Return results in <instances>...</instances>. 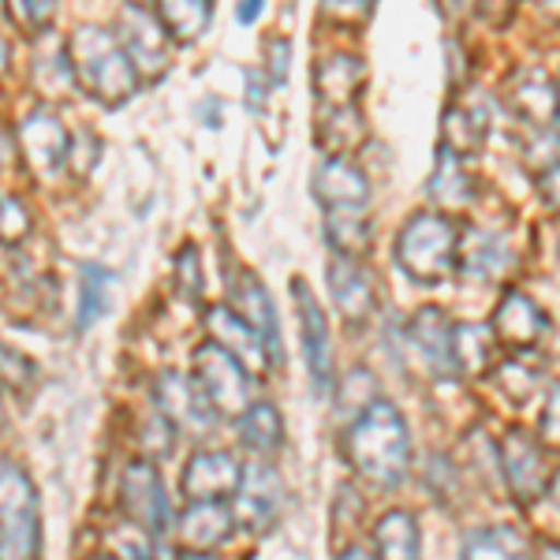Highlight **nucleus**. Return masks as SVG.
<instances>
[{
	"label": "nucleus",
	"mask_w": 560,
	"mask_h": 560,
	"mask_svg": "<svg viewBox=\"0 0 560 560\" xmlns=\"http://www.w3.org/2000/svg\"><path fill=\"white\" fill-rule=\"evenodd\" d=\"M478 12H482V20H490V23H509L512 0H478Z\"/></svg>",
	"instance_id": "47"
},
{
	"label": "nucleus",
	"mask_w": 560,
	"mask_h": 560,
	"mask_svg": "<svg viewBox=\"0 0 560 560\" xmlns=\"http://www.w3.org/2000/svg\"><path fill=\"white\" fill-rule=\"evenodd\" d=\"M34 382H38V366L26 355H20V351L0 345V385L12 388V393H26Z\"/></svg>",
	"instance_id": "38"
},
{
	"label": "nucleus",
	"mask_w": 560,
	"mask_h": 560,
	"mask_svg": "<svg viewBox=\"0 0 560 560\" xmlns=\"http://www.w3.org/2000/svg\"><path fill=\"white\" fill-rule=\"evenodd\" d=\"M236 530V512L224 501H191V509L179 516L176 538L184 549H198V553H210V549L224 546Z\"/></svg>",
	"instance_id": "22"
},
{
	"label": "nucleus",
	"mask_w": 560,
	"mask_h": 560,
	"mask_svg": "<svg viewBox=\"0 0 560 560\" xmlns=\"http://www.w3.org/2000/svg\"><path fill=\"white\" fill-rule=\"evenodd\" d=\"M191 363H195V382L206 393V400L213 404L217 415L240 419L250 408V374L221 345H213V340L198 345Z\"/></svg>",
	"instance_id": "5"
},
{
	"label": "nucleus",
	"mask_w": 560,
	"mask_h": 560,
	"mask_svg": "<svg viewBox=\"0 0 560 560\" xmlns=\"http://www.w3.org/2000/svg\"><path fill=\"white\" fill-rule=\"evenodd\" d=\"M366 90V65L351 52H329L314 65V94L325 108H351Z\"/></svg>",
	"instance_id": "21"
},
{
	"label": "nucleus",
	"mask_w": 560,
	"mask_h": 560,
	"mask_svg": "<svg viewBox=\"0 0 560 560\" xmlns=\"http://www.w3.org/2000/svg\"><path fill=\"white\" fill-rule=\"evenodd\" d=\"M535 4H538V12L546 15V20L560 23V0H535Z\"/></svg>",
	"instance_id": "52"
},
{
	"label": "nucleus",
	"mask_w": 560,
	"mask_h": 560,
	"mask_svg": "<svg viewBox=\"0 0 560 560\" xmlns=\"http://www.w3.org/2000/svg\"><path fill=\"white\" fill-rule=\"evenodd\" d=\"M504 105L527 124L530 131H541L546 124H553L557 116V83L538 68L520 71L504 90Z\"/></svg>",
	"instance_id": "23"
},
{
	"label": "nucleus",
	"mask_w": 560,
	"mask_h": 560,
	"mask_svg": "<svg viewBox=\"0 0 560 560\" xmlns=\"http://www.w3.org/2000/svg\"><path fill=\"white\" fill-rule=\"evenodd\" d=\"M128 4H147V0H128Z\"/></svg>",
	"instance_id": "59"
},
{
	"label": "nucleus",
	"mask_w": 560,
	"mask_h": 560,
	"mask_svg": "<svg viewBox=\"0 0 560 560\" xmlns=\"http://www.w3.org/2000/svg\"><path fill=\"white\" fill-rule=\"evenodd\" d=\"M158 20L176 45H195L213 23V0H158Z\"/></svg>",
	"instance_id": "29"
},
{
	"label": "nucleus",
	"mask_w": 560,
	"mask_h": 560,
	"mask_svg": "<svg viewBox=\"0 0 560 560\" xmlns=\"http://www.w3.org/2000/svg\"><path fill=\"white\" fill-rule=\"evenodd\" d=\"M8 161H12V139H8V131L0 128V173L8 168Z\"/></svg>",
	"instance_id": "53"
},
{
	"label": "nucleus",
	"mask_w": 560,
	"mask_h": 560,
	"mask_svg": "<svg viewBox=\"0 0 560 560\" xmlns=\"http://www.w3.org/2000/svg\"><path fill=\"white\" fill-rule=\"evenodd\" d=\"M337 560H377V553H374V549H366V546H348Z\"/></svg>",
	"instance_id": "51"
},
{
	"label": "nucleus",
	"mask_w": 560,
	"mask_h": 560,
	"mask_svg": "<svg viewBox=\"0 0 560 560\" xmlns=\"http://www.w3.org/2000/svg\"><path fill=\"white\" fill-rule=\"evenodd\" d=\"M370 385H374V374H370V370H363V366L351 370V374L345 377V385H340V393H337L340 408H348V404H351V411L363 415V411L370 408V404H366V400H359V388H370Z\"/></svg>",
	"instance_id": "45"
},
{
	"label": "nucleus",
	"mask_w": 560,
	"mask_h": 560,
	"mask_svg": "<svg viewBox=\"0 0 560 560\" xmlns=\"http://www.w3.org/2000/svg\"><path fill=\"white\" fill-rule=\"evenodd\" d=\"M546 329H549L546 311H541L527 292L509 288V292L501 295V303H497V311H493V332L504 348H512V351L535 348Z\"/></svg>",
	"instance_id": "19"
},
{
	"label": "nucleus",
	"mask_w": 560,
	"mask_h": 560,
	"mask_svg": "<svg viewBox=\"0 0 560 560\" xmlns=\"http://www.w3.org/2000/svg\"><path fill=\"white\" fill-rule=\"evenodd\" d=\"M15 142H20L23 161L34 168L38 176H57L60 168L68 165V150H71V135L65 131V124L52 113H31L15 131Z\"/></svg>",
	"instance_id": "13"
},
{
	"label": "nucleus",
	"mask_w": 560,
	"mask_h": 560,
	"mask_svg": "<svg viewBox=\"0 0 560 560\" xmlns=\"http://www.w3.org/2000/svg\"><path fill=\"white\" fill-rule=\"evenodd\" d=\"M139 445H142V456H147V459L168 456V453H173V445H176L173 422H168L161 411H153L150 419H147V427L139 430Z\"/></svg>",
	"instance_id": "39"
},
{
	"label": "nucleus",
	"mask_w": 560,
	"mask_h": 560,
	"mask_svg": "<svg viewBox=\"0 0 560 560\" xmlns=\"http://www.w3.org/2000/svg\"><path fill=\"white\" fill-rule=\"evenodd\" d=\"M427 191H430L433 202L441 206V213H445V210H464V206L475 202V176H471V168H467L464 161L441 150L438 153V168H433Z\"/></svg>",
	"instance_id": "27"
},
{
	"label": "nucleus",
	"mask_w": 560,
	"mask_h": 560,
	"mask_svg": "<svg viewBox=\"0 0 560 560\" xmlns=\"http://www.w3.org/2000/svg\"><path fill=\"white\" fill-rule=\"evenodd\" d=\"M113 557L116 560H153V546H150V535L142 527H135V523H128V527L113 530Z\"/></svg>",
	"instance_id": "41"
},
{
	"label": "nucleus",
	"mask_w": 560,
	"mask_h": 560,
	"mask_svg": "<svg viewBox=\"0 0 560 560\" xmlns=\"http://www.w3.org/2000/svg\"><path fill=\"white\" fill-rule=\"evenodd\" d=\"M464 560H530V541L516 527H482L464 538Z\"/></svg>",
	"instance_id": "33"
},
{
	"label": "nucleus",
	"mask_w": 560,
	"mask_h": 560,
	"mask_svg": "<svg viewBox=\"0 0 560 560\" xmlns=\"http://www.w3.org/2000/svg\"><path fill=\"white\" fill-rule=\"evenodd\" d=\"M232 512H236L240 527L255 530V535H269L277 527L280 512H284V482H280L277 467L266 456L243 467L240 490L232 497Z\"/></svg>",
	"instance_id": "8"
},
{
	"label": "nucleus",
	"mask_w": 560,
	"mask_h": 560,
	"mask_svg": "<svg viewBox=\"0 0 560 560\" xmlns=\"http://www.w3.org/2000/svg\"><path fill=\"white\" fill-rule=\"evenodd\" d=\"M322 236L337 258L363 261L370 255V247H374V229L359 213H329L322 224Z\"/></svg>",
	"instance_id": "31"
},
{
	"label": "nucleus",
	"mask_w": 560,
	"mask_h": 560,
	"mask_svg": "<svg viewBox=\"0 0 560 560\" xmlns=\"http://www.w3.org/2000/svg\"><path fill=\"white\" fill-rule=\"evenodd\" d=\"M120 504L128 512V523L142 527L150 538H161L168 527H173V504H168V493L161 486V475L153 467V459H131L124 467L120 478Z\"/></svg>",
	"instance_id": "7"
},
{
	"label": "nucleus",
	"mask_w": 560,
	"mask_h": 560,
	"mask_svg": "<svg viewBox=\"0 0 560 560\" xmlns=\"http://www.w3.org/2000/svg\"><path fill=\"white\" fill-rule=\"evenodd\" d=\"M42 557V512L31 475L0 456V560Z\"/></svg>",
	"instance_id": "4"
},
{
	"label": "nucleus",
	"mask_w": 560,
	"mask_h": 560,
	"mask_svg": "<svg viewBox=\"0 0 560 560\" xmlns=\"http://www.w3.org/2000/svg\"><path fill=\"white\" fill-rule=\"evenodd\" d=\"M486 131H490V120L482 105H448L441 116V150L467 161L482 150Z\"/></svg>",
	"instance_id": "24"
},
{
	"label": "nucleus",
	"mask_w": 560,
	"mask_h": 560,
	"mask_svg": "<svg viewBox=\"0 0 560 560\" xmlns=\"http://www.w3.org/2000/svg\"><path fill=\"white\" fill-rule=\"evenodd\" d=\"M538 191H541V198H546V206L553 213H560V161L553 168H546V173L538 176Z\"/></svg>",
	"instance_id": "46"
},
{
	"label": "nucleus",
	"mask_w": 560,
	"mask_h": 560,
	"mask_svg": "<svg viewBox=\"0 0 560 560\" xmlns=\"http://www.w3.org/2000/svg\"><path fill=\"white\" fill-rule=\"evenodd\" d=\"M198 120L206 124V128H221V97H206L202 105H198Z\"/></svg>",
	"instance_id": "48"
},
{
	"label": "nucleus",
	"mask_w": 560,
	"mask_h": 560,
	"mask_svg": "<svg viewBox=\"0 0 560 560\" xmlns=\"http://www.w3.org/2000/svg\"><path fill=\"white\" fill-rule=\"evenodd\" d=\"M34 221L31 210L23 206V198L15 195H0V243L4 247H20V243L31 236Z\"/></svg>",
	"instance_id": "37"
},
{
	"label": "nucleus",
	"mask_w": 560,
	"mask_h": 560,
	"mask_svg": "<svg viewBox=\"0 0 560 560\" xmlns=\"http://www.w3.org/2000/svg\"><path fill=\"white\" fill-rule=\"evenodd\" d=\"M538 441L546 448L560 453V385H549L546 393V404H541V415H538Z\"/></svg>",
	"instance_id": "43"
},
{
	"label": "nucleus",
	"mask_w": 560,
	"mask_h": 560,
	"mask_svg": "<svg viewBox=\"0 0 560 560\" xmlns=\"http://www.w3.org/2000/svg\"><path fill=\"white\" fill-rule=\"evenodd\" d=\"M266 8V0H240V23L243 26H250L258 20V12Z\"/></svg>",
	"instance_id": "50"
},
{
	"label": "nucleus",
	"mask_w": 560,
	"mask_h": 560,
	"mask_svg": "<svg viewBox=\"0 0 560 560\" xmlns=\"http://www.w3.org/2000/svg\"><path fill=\"white\" fill-rule=\"evenodd\" d=\"M456 269L467 280H478V284H501V280L516 269V250L509 247V240L497 236V232L467 229L464 236H459Z\"/></svg>",
	"instance_id": "16"
},
{
	"label": "nucleus",
	"mask_w": 560,
	"mask_h": 560,
	"mask_svg": "<svg viewBox=\"0 0 560 560\" xmlns=\"http://www.w3.org/2000/svg\"><path fill=\"white\" fill-rule=\"evenodd\" d=\"M266 75H258V71H247V97H250V108L266 105Z\"/></svg>",
	"instance_id": "49"
},
{
	"label": "nucleus",
	"mask_w": 560,
	"mask_h": 560,
	"mask_svg": "<svg viewBox=\"0 0 560 560\" xmlns=\"http://www.w3.org/2000/svg\"><path fill=\"white\" fill-rule=\"evenodd\" d=\"M549 497H553V504H557V512H560V471L549 478Z\"/></svg>",
	"instance_id": "56"
},
{
	"label": "nucleus",
	"mask_w": 560,
	"mask_h": 560,
	"mask_svg": "<svg viewBox=\"0 0 560 560\" xmlns=\"http://www.w3.org/2000/svg\"><path fill=\"white\" fill-rule=\"evenodd\" d=\"M240 438L250 453L273 456L284 445V419H280V411L269 400H258L240 415Z\"/></svg>",
	"instance_id": "32"
},
{
	"label": "nucleus",
	"mask_w": 560,
	"mask_h": 560,
	"mask_svg": "<svg viewBox=\"0 0 560 560\" xmlns=\"http://www.w3.org/2000/svg\"><path fill=\"white\" fill-rule=\"evenodd\" d=\"M497 351H501V340H497L493 329H486V325H456L453 363L459 374L482 377L486 370H497Z\"/></svg>",
	"instance_id": "28"
},
{
	"label": "nucleus",
	"mask_w": 560,
	"mask_h": 560,
	"mask_svg": "<svg viewBox=\"0 0 560 560\" xmlns=\"http://www.w3.org/2000/svg\"><path fill=\"white\" fill-rule=\"evenodd\" d=\"M229 295H232V306L255 325V332L266 340L269 355L273 363L284 359V348H280V322H277V311H273V300H269L266 284L250 273V269H232L229 273Z\"/></svg>",
	"instance_id": "18"
},
{
	"label": "nucleus",
	"mask_w": 560,
	"mask_h": 560,
	"mask_svg": "<svg viewBox=\"0 0 560 560\" xmlns=\"http://www.w3.org/2000/svg\"><path fill=\"white\" fill-rule=\"evenodd\" d=\"M288 71H292V42L273 38L266 45V79L273 86L288 83Z\"/></svg>",
	"instance_id": "44"
},
{
	"label": "nucleus",
	"mask_w": 560,
	"mask_h": 560,
	"mask_svg": "<svg viewBox=\"0 0 560 560\" xmlns=\"http://www.w3.org/2000/svg\"><path fill=\"white\" fill-rule=\"evenodd\" d=\"M97 161H102V139H97V135L90 131V128H83L79 135H71V150H68L71 173H75L79 179H86L97 168Z\"/></svg>",
	"instance_id": "40"
},
{
	"label": "nucleus",
	"mask_w": 560,
	"mask_h": 560,
	"mask_svg": "<svg viewBox=\"0 0 560 560\" xmlns=\"http://www.w3.org/2000/svg\"><path fill=\"white\" fill-rule=\"evenodd\" d=\"M8 65H12V45H8L4 34H0V75L8 71Z\"/></svg>",
	"instance_id": "54"
},
{
	"label": "nucleus",
	"mask_w": 560,
	"mask_h": 560,
	"mask_svg": "<svg viewBox=\"0 0 560 560\" xmlns=\"http://www.w3.org/2000/svg\"><path fill=\"white\" fill-rule=\"evenodd\" d=\"M202 325H206V332H210L213 345H221L232 359H240L247 374H261V370L273 363L266 340L258 337L255 325L243 318L236 306H210Z\"/></svg>",
	"instance_id": "14"
},
{
	"label": "nucleus",
	"mask_w": 560,
	"mask_h": 560,
	"mask_svg": "<svg viewBox=\"0 0 560 560\" xmlns=\"http://www.w3.org/2000/svg\"><path fill=\"white\" fill-rule=\"evenodd\" d=\"M153 408L173 422V430L187 433V438H206L217 422L213 404L198 388L195 377L179 374V370H161L153 382Z\"/></svg>",
	"instance_id": "9"
},
{
	"label": "nucleus",
	"mask_w": 560,
	"mask_h": 560,
	"mask_svg": "<svg viewBox=\"0 0 560 560\" xmlns=\"http://www.w3.org/2000/svg\"><path fill=\"white\" fill-rule=\"evenodd\" d=\"M113 288H116L113 269H105L102 261H83V269H79V311H75L79 332H90L105 318L108 306H113Z\"/></svg>",
	"instance_id": "25"
},
{
	"label": "nucleus",
	"mask_w": 560,
	"mask_h": 560,
	"mask_svg": "<svg viewBox=\"0 0 560 560\" xmlns=\"http://www.w3.org/2000/svg\"><path fill=\"white\" fill-rule=\"evenodd\" d=\"M348 464L370 486L393 490L411 467V433L393 400H374L345 433Z\"/></svg>",
	"instance_id": "2"
},
{
	"label": "nucleus",
	"mask_w": 560,
	"mask_h": 560,
	"mask_svg": "<svg viewBox=\"0 0 560 560\" xmlns=\"http://www.w3.org/2000/svg\"><path fill=\"white\" fill-rule=\"evenodd\" d=\"M68 60H71L75 90H83L90 102H97L105 108L128 105L142 90L139 68H135L131 57L124 52L113 26H102V23L79 26L68 42Z\"/></svg>",
	"instance_id": "1"
},
{
	"label": "nucleus",
	"mask_w": 560,
	"mask_h": 560,
	"mask_svg": "<svg viewBox=\"0 0 560 560\" xmlns=\"http://www.w3.org/2000/svg\"><path fill=\"white\" fill-rule=\"evenodd\" d=\"M459 224L448 213H415L396 236V261L419 284H441L459 261Z\"/></svg>",
	"instance_id": "3"
},
{
	"label": "nucleus",
	"mask_w": 560,
	"mask_h": 560,
	"mask_svg": "<svg viewBox=\"0 0 560 560\" xmlns=\"http://www.w3.org/2000/svg\"><path fill=\"white\" fill-rule=\"evenodd\" d=\"M292 300H295V318H300V337H303V359L306 374H311L314 393H329L332 385V348H329V322L325 311L314 300V292L306 288L303 277L292 280Z\"/></svg>",
	"instance_id": "10"
},
{
	"label": "nucleus",
	"mask_w": 560,
	"mask_h": 560,
	"mask_svg": "<svg viewBox=\"0 0 560 560\" xmlns=\"http://www.w3.org/2000/svg\"><path fill=\"white\" fill-rule=\"evenodd\" d=\"M329 277V295L337 303V311L345 314L348 325H363L377 314V284L370 277V269L355 258H329L325 266Z\"/></svg>",
	"instance_id": "15"
},
{
	"label": "nucleus",
	"mask_w": 560,
	"mask_h": 560,
	"mask_svg": "<svg viewBox=\"0 0 560 560\" xmlns=\"http://www.w3.org/2000/svg\"><path fill=\"white\" fill-rule=\"evenodd\" d=\"M34 86H38L45 97H60L65 90L75 86V79H71L68 45L65 49H52V52H38V60H34Z\"/></svg>",
	"instance_id": "34"
},
{
	"label": "nucleus",
	"mask_w": 560,
	"mask_h": 560,
	"mask_svg": "<svg viewBox=\"0 0 560 560\" xmlns=\"http://www.w3.org/2000/svg\"><path fill=\"white\" fill-rule=\"evenodd\" d=\"M453 332H456V325L448 322V314L441 311V306H422V311L408 322V345L419 351V359L438 377L456 374V363H453Z\"/></svg>",
	"instance_id": "20"
},
{
	"label": "nucleus",
	"mask_w": 560,
	"mask_h": 560,
	"mask_svg": "<svg viewBox=\"0 0 560 560\" xmlns=\"http://www.w3.org/2000/svg\"><path fill=\"white\" fill-rule=\"evenodd\" d=\"M113 31H116V38H120L124 52L131 57V65L139 68L142 83L165 79L168 65H173V38L165 34L158 12H147L142 4H128Z\"/></svg>",
	"instance_id": "6"
},
{
	"label": "nucleus",
	"mask_w": 560,
	"mask_h": 560,
	"mask_svg": "<svg viewBox=\"0 0 560 560\" xmlns=\"http://www.w3.org/2000/svg\"><path fill=\"white\" fill-rule=\"evenodd\" d=\"M57 8H60V0H4L8 20L26 34H42L45 26L52 23Z\"/></svg>",
	"instance_id": "35"
},
{
	"label": "nucleus",
	"mask_w": 560,
	"mask_h": 560,
	"mask_svg": "<svg viewBox=\"0 0 560 560\" xmlns=\"http://www.w3.org/2000/svg\"><path fill=\"white\" fill-rule=\"evenodd\" d=\"M311 187L325 213H363L370 206V179L351 158H325Z\"/></svg>",
	"instance_id": "12"
},
{
	"label": "nucleus",
	"mask_w": 560,
	"mask_h": 560,
	"mask_svg": "<svg viewBox=\"0 0 560 560\" xmlns=\"http://www.w3.org/2000/svg\"><path fill=\"white\" fill-rule=\"evenodd\" d=\"M377 560H422V535L411 512H385L374 527Z\"/></svg>",
	"instance_id": "30"
},
{
	"label": "nucleus",
	"mask_w": 560,
	"mask_h": 560,
	"mask_svg": "<svg viewBox=\"0 0 560 560\" xmlns=\"http://www.w3.org/2000/svg\"><path fill=\"white\" fill-rule=\"evenodd\" d=\"M501 471L509 478V490L516 501L535 504L541 493H549V464L541 453V441L527 430H509L501 441Z\"/></svg>",
	"instance_id": "11"
},
{
	"label": "nucleus",
	"mask_w": 560,
	"mask_h": 560,
	"mask_svg": "<svg viewBox=\"0 0 560 560\" xmlns=\"http://www.w3.org/2000/svg\"><path fill=\"white\" fill-rule=\"evenodd\" d=\"M90 560H116L113 553H97V557H90Z\"/></svg>",
	"instance_id": "58"
},
{
	"label": "nucleus",
	"mask_w": 560,
	"mask_h": 560,
	"mask_svg": "<svg viewBox=\"0 0 560 560\" xmlns=\"http://www.w3.org/2000/svg\"><path fill=\"white\" fill-rule=\"evenodd\" d=\"M243 467L229 453H195L187 459L179 490L187 501H232L240 490Z\"/></svg>",
	"instance_id": "17"
},
{
	"label": "nucleus",
	"mask_w": 560,
	"mask_h": 560,
	"mask_svg": "<svg viewBox=\"0 0 560 560\" xmlns=\"http://www.w3.org/2000/svg\"><path fill=\"white\" fill-rule=\"evenodd\" d=\"M173 277H176V292L184 295L187 303H198L206 292V269H202V255L195 247H184L173 261Z\"/></svg>",
	"instance_id": "36"
},
{
	"label": "nucleus",
	"mask_w": 560,
	"mask_h": 560,
	"mask_svg": "<svg viewBox=\"0 0 560 560\" xmlns=\"http://www.w3.org/2000/svg\"><path fill=\"white\" fill-rule=\"evenodd\" d=\"M374 8H377V0H322L325 20L345 23V26L370 23V20H374Z\"/></svg>",
	"instance_id": "42"
},
{
	"label": "nucleus",
	"mask_w": 560,
	"mask_h": 560,
	"mask_svg": "<svg viewBox=\"0 0 560 560\" xmlns=\"http://www.w3.org/2000/svg\"><path fill=\"white\" fill-rule=\"evenodd\" d=\"M176 560H221V557H213V553H198V549H184Z\"/></svg>",
	"instance_id": "55"
},
{
	"label": "nucleus",
	"mask_w": 560,
	"mask_h": 560,
	"mask_svg": "<svg viewBox=\"0 0 560 560\" xmlns=\"http://www.w3.org/2000/svg\"><path fill=\"white\" fill-rule=\"evenodd\" d=\"M366 142V116L359 105L351 108H325L318 120V147L329 158H351Z\"/></svg>",
	"instance_id": "26"
},
{
	"label": "nucleus",
	"mask_w": 560,
	"mask_h": 560,
	"mask_svg": "<svg viewBox=\"0 0 560 560\" xmlns=\"http://www.w3.org/2000/svg\"><path fill=\"white\" fill-rule=\"evenodd\" d=\"M535 560H560V546H546Z\"/></svg>",
	"instance_id": "57"
}]
</instances>
